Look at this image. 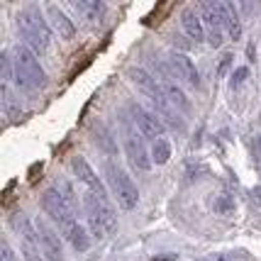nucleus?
Listing matches in <instances>:
<instances>
[{"mask_svg":"<svg viewBox=\"0 0 261 261\" xmlns=\"http://www.w3.org/2000/svg\"><path fill=\"white\" fill-rule=\"evenodd\" d=\"M54 188H57L59 193L64 195V200H66V203L71 205L73 210H76V193H73V188H71V183H68V181H64V178H59V181H57V186H54Z\"/></svg>","mask_w":261,"mask_h":261,"instance_id":"nucleus-21","label":"nucleus"},{"mask_svg":"<svg viewBox=\"0 0 261 261\" xmlns=\"http://www.w3.org/2000/svg\"><path fill=\"white\" fill-rule=\"evenodd\" d=\"M46 15H49V20H51V27H54V32L59 34V39H71L73 34H76V24L68 20V15L59 5H49L46 8Z\"/></svg>","mask_w":261,"mask_h":261,"instance_id":"nucleus-14","label":"nucleus"},{"mask_svg":"<svg viewBox=\"0 0 261 261\" xmlns=\"http://www.w3.org/2000/svg\"><path fill=\"white\" fill-rule=\"evenodd\" d=\"M0 261H17V256H15V251L10 249V244H8V242H3V244H0Z\"/></svg>","mask_w":261,"mask_h":261,"instance_id":"nucleus-23","label":"nucleus"},{"mask_svg":"<svg viewBox=\"0 0 261 261\" xmlns=\"http://www.w3.org/2000/svg\"><path fill=\"white\" fill-rule=\"evenodd\" d=\"M34 229H37V239H39V249L44 254L46 261H64V247H61V237L57 229H51L42 217L34 220Z\"/></svg>","mask_w":261,"mask_h":261,"instance_id":"nucleus-10","label":"nucleus"},{"mask_svg":"<svg viewBox=\"0 0 261 261\" xmlns=\"http://www.w3.org/2000/svg\"><path fill=\"white\" fill-rule=\"evenodd\" d=\"M17 32L24 39V44L32 49L34 54H44L51 42V27L44 20V12L37 5H27L17 12Z\"/></svg>","mask_w":261,"mask_h":261,"instance_id":"nucleus-2","label":"nucleus"},{"mask_svg":"<svg viewBox=\"0 0 261 261\" xmlns=\"http://www.w3.org/2000/svg\"><path fill=\"white\" fill-rule=\"evenodd\" d=\"M105 178H108V186H110L117 205L122 210H135L139 203V191H137V183L132 181V176L122 166L108 159L105 161Z\"/></svg>","mask_w":261,"mask_h":261,"instance_id":"nucleus-5","label":"nucleus"},{"mask_svg":"<svg viewBox=\"0 0 261 261\" xmlns=\"http://www.w3.org/2000/svg\"><path fill=\"white\" fill-rule=\"evenodd\" d=\"M169 68L178 81H183L191 88H200V73L195 68V61L183 51H171L169 54Z\"/></svg>","mask_w":261,"mask_h":261,"instance_id":"nucleus-11","label":"nucleus"},{"mask_svg":"<svg viewBox=\"0 0 261 261\" xmlns=\"http://www.w3.org/2000/svg\"><path fill=\"white\" fill-rule=\"evenodd\" d=\"M254 151H256V159H261V135L254 139Z\"/></svg>","mask_w":261,"mask_h":261,"instance_id":"nucleus-26","label":"nucleus"},{"mask_svg":"<svg viewBox=\"0 0 261 261\" xmlns=\"http://www.w3.org/2000/svg\"><path fill=\"white\" fill-rule=\"evenodd\" d=\"M22 259L24 261H46L42 249H39V242H27V239H22Z\"/></svg>","mask_w":261,"mask_h":261,"instance_id":"nucleus-20","label":"nucleus"},{"mask_svg":"<svg viewBox=\"0 0 261 261\" xmlns=\"http://www.w3.org/2000/svg\"><path fill=\"white\" fill-rule=\"evenodd\" d=\"M225 17H227V30L232 39H239L242 37V20H239V12L234 3H225Z\"/></svg>","mask_w":261,"mask_h":261,"instance_id":"nucleus-17","label":"nucleus"},{"mask_svg":"<svg viewBox=\"0 0 261 261\" xmlns=\"http://www.w3.org/2000/svg\"><path fill=\"white\" fill-rule=\"evenodd\" d=\"M81 205H83V213H86V220H88L91 234L95 239L110 237L117 229V215H115V207L110 205V200H102L95 193H83Z\"/></svg>","mask_w":261,"mask_h":261,"instance_id":"nucleus-4","label":"nucleus"},{"mask_svg":"<svg viewBox=\"0 0 261 261\" xmlns=\"http://www.w3.org/2000/svg\"><path fill=\"white\" fill-rule=\"evenodd\" d=\"M127 110H129V117H132V125L142 132V137H147V139H164V132H166V125H164V120L156 117L154 113H149L144 110L139 102H129L127 105Z\"/></svg>","mask_w":261,"mask_h":261,"instance_id":"nucleus-9","label":"nucleus"},{"mask_svg":"<svg viewBox=\"0 0 261 261\" xmlns=\"http://www.w3.org/2000/svg\"><path fill=\"white\" fill-rule=\"evenodd\" d=\"M42 210L59 225V232L64 227H68L71 222H76V210L64 200V195L59 193L54 186L46 188L44 193H42Z\"/></svg>","mask_w":261,"mask_h":261,"instance_id":"nucleus-8","label":"nucleus"},{"mask_svg":"<svg viewBox=\"0 0 261 261\" xmlns=\"http://www.w3.org/2000/svg\"><path fill=\"white\" fill-rule=\"evenodd\" d=\"M247 57H249V61H256V46L254 44L247 46Z\"/></svg>","mask_w":261,"mask_h":261,"instance_id":"nucleus-25","label":"nucleus"},{"mask_svg":"<svg viewBox=\"0 0 261 261\" xmlns=\"http://www.w3.org/2000/svg\"><path fill=\"white\" fill-rule=\"evenodd\" d=\"M169 159H171L169 139H156V142L151 144V161H154V164H159V166H164Z\"/></svg>","mask_w":261,"mask_h":261,"instance_id":"nucleus-19","label":"nucleus"},{"mask_svg":"<svg viewBox=\"0 0 261 261\" xmlns=\"http://www.w3.org/2000/svg\"><path fill=\"white\" fill-rule=\"evenodd\" d=\"M122 144H125V151H127V159L132 164L135 171H149L151 169V151H147L144 147V139H142V132L135 129L129 122H122Z\"/></svg>","mask_w":261,"mask_h":261,"instance_id":"nucleus-6","label":"nucleus"},{"mask_svg":"<svg viewBox=\"0 0 261 261\" xmlns=\"http://www.w3.org/2000/svg\"><path fill=\"white\" fill-rule=\"evenodd\" d=\"M73 10H79L86 20H100L102 12H105V3H98V0H79V3H71Z\"/></svg>","mask_w":261,"mask_h":261,"instance_id":"nucleus-16","label":"nucleus"},{"mask_svg":"<svg viewBox=\"0 0 261 261\" xmlns=\"http://www.w3.org/2000/svg\"><path fill=\"white\" fill-rule=\"evenodd\" d=\"M61 237L66 239L68 244L73 247L76 251H88V247H91V237H88V232H86V227L81 225L79 220L76 222H71L68 227L61 229Z\"/></svg>","mask_w":261,"mask_h":261,"instance_id":"nucleus-15","label":"nucleus"},{"mask_svg":"<svg viewBox=\"0 0 261 261\" xmlns=\"http://www.w3.org/2000/svg\"><path fill=\"white\" fill-rule=\"evenodd\" d=\"M247 76H249V66H239V68H234V73H232V81H229V86L237 91L239 86L247 81Z\"/></svg>","mask_w":261,"mask_h":261,"instance_id":"nucleus-22","label":"nucleus"},{"mask_svg":"<svg viewBox=\"0 0 261 261\" xmlns=\"http://www.w3.org/2000/svg\"><path fill=\"white\" fill-rule=\"evenodd\" d=\"M127 76H129V83L132 86H137V91L142 93L144 98H149V102L156 108V113L164 117V125L169 122L173 129H178V132H183L186 129V125H183V120L178 117V110H173L171 108L169 98H166V93H164V88H161L159 79H154L149 71H144V68H129L127 71Z\"/></svg>","mask_w":261,"mask_h":261,"instance_id":"nucleus-1","label":"nucleus"},{"mask_svg":"<svg viewBox=\"0 0 261 261\" xmlns=\"http://www.w3.org/2000/svg\"><path fill=\"white\" fill-rule=\"evenodd\" d=\"M181 27L188 39H193L195 44H200L205 39V24H203V17L193 10V8H186L181 12Z\"/></svg>","mask_w":261,"mask_h":261,"instance_id":"nucleus-13","label":"nucleus"},{"mask_svg":"<svg viewBox=\"0 0 261 261\" xmlns=\"http://www.w3.org/2000/svg\"><path fill=\"white\" fill-rule=\"evenodd\" d=\"M251 203H254V207L261 213V186H256V188L251 191Z\"/></svg>","mask_w":261,"mask_h":261,"instance_id":"nucleus-24","label":"nucleus"},{"mask_svg":"<svg viewBox=\"0 0 261 261\" xmlns=\"http://www.w3.org/2000/svg\"><path fill=\"white\" fill-rule=\"evenodd\" d=\"M234 207H237V203H234V198L229 193H217L215 198H213V210H215V215L229 217V215H234Z\"/></svg>","mask_w":261,"mask_h":261,"instance_id":"nucleus-18","label":"nucleus"},{"mask_svg":"<svg viewBox=\"0 0 261 261\" xmlns=\"http://www.w3.org/2000/svg\"><path fill=\"white\" fill-rule=\"evenodd\" d=\"M200 17L203 24L207 30V42L210 46H222V30L227 27V17H225V3H213V0H205L200 3Z\"/></svg>","mask_w":261,"mask_h":261,"instance_id":"nucleus-7","label":"nucleus"},{"mask_svg":"<svg viewBox=\"0 0 261 261\" xmlns=\"http://www.w3.org/2000/svg\"><path fill=\"white\" fill-rule=\"evenodd\" d=\"M12 68H15V83H17V88H22V91H30V93L42 91V88H46V83H49L46 71L42 68L37 54H34L27 44L15 46Z\"/></svg>","mask_w":261,"mask_h":261,"instance_id":"nucleus-3","label":"nucleus"},{"mask_svg":"<svg viewBox=\"0 0 261 261\" xmlns=\"http://www.w3.org/2000/svg\"><path fill=\"white\" fill-rule=\"evenodd\" d=\"M71 169L76 173V178L88 188V193H95L98 198H102V200H110V198H108V188L102 186V181L95 176L93 166L83 159V156H73V159H71Z\"/></svg>","mask_w":261,"mask_h":261,"instance_id":"nucleus-12","label":"nucleus"}]
</instances>
